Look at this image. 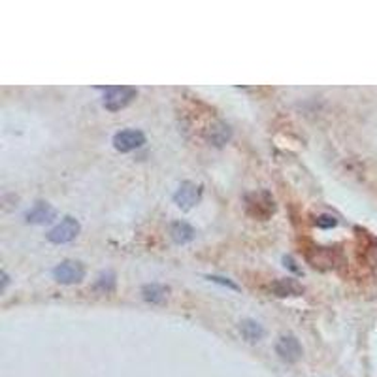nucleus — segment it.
I'll return each mask as SVG.
<instances>
[{
    "instance_id": "nucleus-1",
    "label": "nucleus",
    "mask_w": 377,
    "mask_h": 377,
    "mask_svg": "<svg viewBox=\"0 0 377 377\" xmlns=\"http://www.w3.org/2000/svg\"><path fill=\"white\" fill-rule=\"evenodd\" d=\"M247 215L259 221H268L275 213V200L268 191H255L245 197Z\"/></svg>"
},
{
    "instance_id": "nucleus-2",
    "label": "nucleus",
    "mask_w": 377,
    "mask_h": 377,
    "mask_svg": "<svg viewBox=\"0 0 377 377\" xmlns=\"http://www.w3.org/2000/svg\"><path fill=\"white\" fill-rule=\"evenodd\" d=\"M102 91V106L108 109V111L125 109L128 104L132 102L136 96H138V89H136V87H128V85H121V87H104Z\"/></svg>"
},
{
    "instance_id": "nucleus-3",
    "label": "nucleus",
    "mask_w": 377,
    "mask_h": 377,
    "mask_svg": "<svg viewBox=\"0 0 377 377\" xmlns=\"http://www.w3.org/2000/svg\"><path fill=\"white\" fill-rule=\"evenodd\" d=\"M53 277L63 285H76L84 282L85 266L79 261H63L53 268Z\"/></svg>"
},
{
    "instance_id": "nucleus-4",
    "label": "nucleus",
    "mask_w": 377,
    "mask_h": 377,
    "mask_svg": "<svg viewBox=\"0 0 377 377\" xmlns=\"http://www.w3.org/2000/svg\"><path fill=\"white\" fill-rule=\"evenodd\" d=\"M202 200V185L194 181H183L178 187V191L174 192V202L179 210L189 211Z\"/></svg>"
},
{
    "instance_id": "nucleus-5",
    "label": "nucleus",
    "mask_w": 377,
    "mask_h": 377,
    "mask_svg": "<svg viewBox=\"0 0 377 377\" xmlns=\"http://www.w3.org/2000/svg\"><path fill=\"white\" fill-rule=\"evenodd\" d=\"M79 231H82L79 221L70 217V215H66V217H64L57 226H53L52 231L47 232V240H49L52 243H57V245L70 243L72 240H76Z\"/></svg>"
},
{
    "instance_id": "nucleus-6",
    "label": "nucleus",
    "mask_w": 377,
    "mask_h": 377,
    "mask_svg": "<svg viewBox=\"0 0 377 377\" xmlns=\"http://www.w3.org/2000/svg\"><path fill=\"white\" fill-rule=\"evenodd\" d=\"M111 144L119 153H130V151H136L146 144V134L138 128H127V130H119L114 136Z\"/></svg>"
},
{
    "instance_id": "nucleus-7",
    "label": "nucleus",
    "mask_w": 377,
    "mask_h": 377,
    "mask_svg": "<svg viewBox=\"0 0 377 377\" xmlns=\"http://www.w3.org/2000/svg\"><path fill=\"white\" fill-rule=\"evenodd\" d=\"M275 353H277V357L282 358L283 362H287V364H294V362H298L304 355V349H302L300 341L296 336L293 334H285L282 338L277 339V344H275Z\"/></svg>"
},
{
    "instance_id": "nucleus-8",
    "label": "nucleus",
    "mask_w": 377,
    "mask_h": 377,
    "mask_svg": "<svg viewBox=\"0 0 377 377\" xmlns=\"http://www.w3.org/2000/svg\"><path fill=\"white\" fill-rule=\"evenodd\" d=\"M307 262L319 270H332L338 266V253L332 247H311L307 251Z\"/></svg>"
},
{
    "instance_id": "nucleus-9",
    "label": "nucleus",
    "mask_w": 377,
    "mask_h": 377,
    "mask_svg": "<svg viewBox=\"0 0 377 377\" xmlns=\"http://www.w3.org/2000/svg\"><path fill=\"white\" fill-rule=\"evenodd\" d=\"M57 219V210L47 202H36L25 213V221L31 224H47Z\"/></svg>"
},
{
    "instance_id": "nucleus-10",
    "label": "nucleus",
    "mask_w": 377,
    "mask_h": 377,
    "mask_svg": "<svg viewBox=\"0 0 377 377\" xmlns=\"http://www.w3.org/2000/svg\"><path fill=\"white\" fill-rule=\"evenodd\" d=\"M270 291L279 296V298H287V296H302L304 294V287L300 283L293 279V277H283V279H275L270 285Z\"/></svg>"
},
{
    "instance_id": "nucleus-11",
    "label": "nucleus",
    "mask_w": 377,
    "mask_h": 377,
    "mask_svg": "<svg viewBox=\"0 0 377 377\" xmlns=\"http://www.w3.org/2000/svg\"><path fill=\"white\" fill-rule=\"evenodd\" d=\"M232 138V128L226 125L224 121H217L213 123L210 128H208V132H206V140L210 141L211 146L215 147H223L224 144H229Z\"/></svg>"
},
{
    "instance_id": "nucleus-12",
    "label": "nucleus",
    "mask_w": 377,
    "mask_h": 377,
    "mask_svg": "<svg viewBox=\"0 0 377 377\" xmlns=\"http://www.w3.org/2000/svg\"><path fill=\"white\" fill-rule=\"evenodd\" d=\"M168 293L170 288L159 283H147L141 287V298L149 304H162L168 298Z\"/></svg>"
},
{
    "instance_id": "nucleus-13",
    "label": "nucleus",
    "mask_w": 377,
    "mask_h": 377,
    "mask_svg": "<svg viewBox=\"0 0 377 377\" xmlns=\"http://www.w3.org/2000/svg\"><path fill=\"white\" fill-rule=\"evenodd\" d=\"M194 234H197L194 229H192L189 223H185V221H176V223H172V226H170V236H172L174 242L179 243V245H185V243L192 242Z\"/></svg>"
},
{
    "instance_id": "nucleus-14",
    "label": "nucleus",
    "mask_w": 377,
    "mask_h": 377,
    "mask_svg": "<svg viewBox=\"0 0 377 377\" xmlns=\"http://www.w3.org/2000/svg\"><path fill=\"white\" fill-rule=\"evenodd\" d=\"M240 334H242V338L245 341H249V344H256V341H261L264 338V328H262L261 323H256L253 319H243L240 323Z\"/></svg>"
},
{
    "instance_id": "nucleus-15",
    "label": "nucleus",
    "mask_w": 377,
    "mask_h": 377,
    "mask_svg": "<svg viewBox=\"0 0 377 377\" xmlns=\"http://www.w3.org/2000/svg\"><path fill=\"white\" fill-rule=\"evenodd\" d=\"M116 285H117V277L116 274L111 272V270H106V272H100L98 274V277H96L95 285H93V288H95L96 293L100 294H109L116 291Z\"/></svg>"
},
{
    "instance_id": "nucleus-16",
    "label": "nucleus",
    "mask_w": 377,
    "mask_h": 377,
    "mask_svg": "<svg viewBox=\"0 0 377 377\" xmlns=\"http://www.w3.org/2000/svg\"><path fill=\"white\" fill-rule=\"evenodd\" d=\"M315 224H317L319 229H323V231H328V229H334V226L338 224V219L330 215V213H323V215L315 219Z\"/></svg>"
},
{
    "instance_id": "nucleus-17",
    "label": "nucleus",
    "mask_w": 377,
    "mask_h": 377,
    "mask_svg": "<svg viewBox=\"0 0 377 377\" xmlns=\"http://www.w3.org/2000/svg\"><path fill=\"white\" fill-rule=\"evenodd\" d=\"M208 279H210L211 283H217V285H223V287L232 288V291H238V288H240L236 283H232L229 277H221V275H208Z\"/></svg>"
},
{
    "instance_id": "nucleus-18",
    "label": "nucleus",
    "mask_w": 377,
    "mask_h": 377,
    "mask_svg": "<svg viewBox=\"0 0 377 377\" xmlns=\"http://www.w3.org/2000/svg\"><path fill=\"white\" fill-rule=\"evenodd\" d=\"M366 259L370 262L374 268H377V242H371L366 251Z\"/></svg>"
},
{
    "instance_id": "nucleus-19",
    "label": "nucleus",
    "mask_w": 377,
    "mask_h": 377,
    "mask_svg": "<svg viewBox=\"0 0 377 377\" xmlns=\"http://www.w3.org/2000/svg\"><path fill=\"white\" fill-rule=\"evenodd\" d=\"M283 262H285V266H287L288 270H293L294 274H302V268L296 266V262H294L293 256H283Z\"/></svg>"
},
{
    "instance_id": "nucleus-20",
    "label": "nucleus",
    "mask_w": 377,
    "mask_h": 377,
    "mask_svg": "<svg viewBox=\"0 0 377 377\" xmlns=\"http://www.w3.org/2000/svg\"><path fill=\"white\" fill-rule=\"evenodd\" d=\"M2 293H4V291H6L8 288V283H10V277H8V274H6V270H2Z\"/></svg>"
}]
</instances>
